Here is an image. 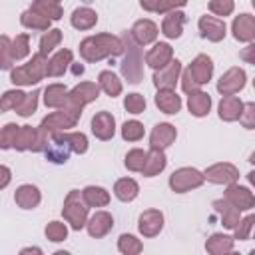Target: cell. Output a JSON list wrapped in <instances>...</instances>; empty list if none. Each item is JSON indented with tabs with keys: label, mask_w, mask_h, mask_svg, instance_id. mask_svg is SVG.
<instances>
[{
	"label": "cell",
	"mask_w": 255,
	"mask_h": 255,
	"mask_svg": "<svg viewBox=\"0 0 255 255\" xmlns=\"http://www.w3.org/2000/svg\"><path fill=\"white\" fill-rule=\"evenodd\" d=\"M175 139V128L169 124H159L153 128L151 131V147L153 149H163L167 145H171V141Z\"/></svg>",
	"instance_id": "obj_19"
},
{
	"label": "cell",
	"mask_w": 255,
	"mask_h": 255,
	"mask_svg": "<svg viewBox=\"0 0 255 255\" xmlns=\"http://www.w3.org/2000/svg\"><path fill=\"white\" fill-rule=\"evenodd\" d=\"M70 151H74V149H72V145L66 141V137H64L62 131H56V133L50 135V143H48V147H46V157H48L50 161H54V163H64V161H68Z\"/></svg>",
	"instance_id": "obj_7"
},
{
	"label": "cell",
	"mask_w": 255,
	"mask_h": 255,
	"mask_svg": "<svg viewBox=\"0 0 255 255\" xmlns=\"http://www.w3.org/2000/svg\"><path fill=\"white\" fill-rule=\"evenodd\" d=\"M80 114H82V110L72 108V106L60 108V112H54V114L46 116V118L42 120V124H40V128H38V129L42 131V135L50 137V135H52V133H56V131H62V129L74 128V126H76V122H78V118H80Z\"/></svg>",
	"instance_id": "obj_3"
},
{
	"label": "cell",
	"mask_w": 255,
	"mask_h": 255,
	"mask_svg": "<svg viewBox=\"0 0 255 255\" xmlns=\"http://www.w3.org/2000/svg\"><path fill=\"white\" fill-rule=\"evenodd\" d=\"M239 120H241L243 128H247V129H253L255 128V104L253 102H249V104L243 106V112H241Z\"/></svg>",
	"instance_id": "obj_51"
},
{
	"label": "cell",
	"mask_w": 255,
	"mask_h": 255,
	"mask_svg": "<svg viewBox=\"0 0 255 255\" xmlns=\"http://www.w3.org/2000/svg\"><path fill=\"white\" fill-rule=\"evenodd\" d=\"M100 88H102L108 96H112V98L122 92V84H120L118 76H116L114 72H108V70L100 74Z\"/></svg>",
	"instance_id": "obj_36"
},
{
	"label": "cell",
	"mask_w": 255,
	"mask_h": 255,
	"mask_svg": "<svg viewBox=\"0 0 255 255\" xmlns=\"http://www.w3.org/2000/svg\"><path fill=\"white\" fill-rule=\"evenodd\" d=\"M88 203L84 201V195L76 189H72L64 201V217L72 223L74 229H82L86 223V215H88Z\"/></svg>",
	"instance_id": "obj_5"
},
{
	"label": "cell",
	"mask_w": 255,
	"mask_h": 255,
	"mask_svg": "<svg viewBox=\"0 0 255 255\" xmlns=\"http://www.w3.org/2000/svg\"><path fill=\"white\" fill-rule=\"evenodd\" d=\"M46 70H48L46 56L38 52L36 56H32V60H30L28 64L14 68L12 74H10V80H12L14 84H20V86H32V84L40 82L44 76H48Z\"/></svg>",
	"instance_id": "obj_2"
},
{
	"label": "cell",
	"mask_w": 255,
	"mask_h": 255,
	"mask_svg": "<svg viewBox=\"0 0 255 255\" xmlns=\"http://www.w3.org/2000/svg\"><path fill=\"white\" fill-rule=\"evenodd\" d=\"M62 40V32L60 30H48V34L40 40V54H50Z\"/></svg>",
	"instance_id": "obj_40"
},
{
	"label": "cell",
	"mask_w": 255,
	"mask_h": 255,
	"mask_svg": "<svg viewBox=\"0 0 255 255\" xmlns=\"http://www.w3.org/2000/svg\"><path fill=\"white\" fill-rule=\"evenodd\" d=\"M64 137H66V141L72 145V149H74L76 153H84V151L88 149V139H86V135H84L82 131L64 133Z\"/></svg>",
	"instance_id": "obj_45"
},
{
	"label": "cell",
	"mask_w": 255,
	"mask_h": 255,
	"mask_svg": "<svg viewBox=\"0 0 255 255\" xmlns=\"http://www.w3.org/2000/svg\"><path fill=\"white\" fill-rule=\"evenodd\" d=\"M233 36L239 42H249L255 38V18L249 14H241L233 20Z\"/></svg>",
	"instance_id": "obj_15"
},
{
	"label": "cell",
	"mask_w": 255,
	"mask_h": 255,
	"mask_svg": "<svg viewBox=\"0 0 255 255\" xmlns=\"http://www.w3.org/2000/svg\"><path fill=\"white\" fill-rule=\"evenodd\" d=\"M14 199L22 209H32L40 203V191L34 185H20L14 193Z\"/></svg>",
	"instance_id": "obj_24"
},
{
	"label": "cell",
	"mask_w": 255,
	"mask_h": 255,
	"mask_svg": "<svg viewBox=\"0 0 255 255\" xmlns=\"http://www.w3.org/2000/svg\"><path fill=\"white\" fill-rule=\"evenodd\" d=\"M2 68H10L14 58H12V40L8 36H2Z\"/></svg>",
	"instance_id": "obj_52"
},
{
	"label": "cell",
	"mask_w": 255,
	"mask_h": 255,
	"mask_svg": "<svg viewBox=\"0 0 255 255\" xmlns=\"http://www.w3.org/2000/svg\"><path fill=\"white\" fill-rule=\"evenodd\" d=\"M247 179H249V181H251V183L255 185V171H251V173H247Z\"/></svg>",
	"instance_id": "obj_58"
},
{
	"label": "cell",
	"mask_w": 255,
	"mask_h": 255,
	"mask_svg": "<svg viewBox=\"0 0 255 255\" xmlns=\"http://www.w3.org/2000/svg\"><path fill=\"white\" fill-rule=\"evenodd\" d=\"M66 235H68V229H66V225L60 223V221H52V223L46 227V237H48L50 241H62V239H66Z\"/></svg>",
	"instance_id": "obj_48"
},
{
	"label": "cell",
	"mask_w": 255,
	"mask_h": 255,
	"mask_svg": "<svg viewBox=\"0 0 255 255\" xmlns=\"http://www.w3.org/2000/svg\"><path fill=\"white\" fill-rule=\"evenodd\" d=\"M171 56H173L171 46H167V44H155V46L147 52L145 62H147V66H151V68H163L165 64L171 62Z\"/></svg>",
	"instance_id": "obj_21"
},
{
	"label": "cell",
	"mask_w": 255,
	"mask_h": 255,
	"mask_svg": "<svg viewBox=\"0 0 255 255\" xmlns=\"http://www.w3.org/2000/svg\"><path fill=\"white\" fill-rule=\"evenodd\" d=\"M28 42H30V36L28 34H20V36H16L14 40H12V58H14V62L16 60H22L24 56H28Z\"/></svg>",
	"instance_id": "obj_41"
},
{
	"label": "cell",
	"mask_w": 255,
	"mask_h": 255,
	"mask_svg": "<svg viewBox=\"0 0 255 255\" xmlns=\"http://www.w3.org/2000/svg\"><path fill=\"white\" fill-rule=\"evenodd\" d=\"M225 199L229 203H233L239 211L251 209L255 205V195L247 187H239V185H229L227 191H225Z\"/></svg>",
	"instance_id": "obj_12"
},
{
	"label": "cell",
	"mask_w": 255,
	"mask_h": 255,
	"mask_svg": "<svg viewBox=\"0 0 255 255\" xmlns=\"http://www.w3.org/2000/svg\"><path fill=\"white\" fill-rule=\"evenodd\" d=\"M163 167H165V155H163V149H153V147H151V151L147 153V159H145V165H143L141 173L147 175V177H151V175L159 173Z\"/></svg>",
	"instance_id": "obj_29"
},
{
	"label": "cell",
	"mask_w": 255,
	"mask_h": 255,
	"mask_svg": "<svg viewBox=\"0 0 255 255\" xmlns=\"http://www.w3.org/2000/svg\"><path fill=\"white\" fill-rule=\"evenodd\" d=\"M122 135H124V139H128V141H137V139L143 137V126H141L139 122H135V120L126 122L124 128H122Z\"/></svg>",
	"instance_id": "obj_42"
},
{
	"label": "cell",
	"mask_w": 255,
	"mask_h": 255,
	"mask_svg": "<svg viewBox=\"0 0 255 255\" xmlns=\"http://www.w3.org/2000/svg\"><path fill=\"white\" fill-rule=\"evenodd\" d=\"M183 82H181V86H183V92H187V94H193V92H199V84L193 80V76L189 74V70H185L183 72V78H181Z\"/></svg>",
	"instance_id": "obj_53"
},
{
	"label": "cell",
	"mask_w": 255,
	"mask_h": 255,
	"mask_svg": "<svg viewBox=\"0 0 255 255\" xmlns=\"http://www.w3.org/2000/svg\"><path fill=\"white\" fill-rule=\"evenodd\" d=\"M187 0H163V6H161V14L163 12H171V10H175L177 6H183Z\"/></svg>",
	"instance_id": "obj_56"
},
{
	"label": "cell",
	"mask_w": 255,
	"mask_h": 255,
	"mask_svg": "<svg viewBox=\"0 0 255 255\" xmlns=\"http://www.w3.org/2000/svg\"><path fill=\"white\" fill-rule=\"evenodd\" d=\"M205 247H207V251H211V253H227V251L233 249V239H231L229 235L217 233V235H213V237L207 241Z\"/></svg>",
	"instance_id": "obj_37"
},
{
	"label": "cell",
	"mask_w": 255,
	"mask_h": 255,
	"mask_svg": "<svg viewBox=\"0 0 255 255\" xmlns=\"http://www.w3.org/2000/svg\"><path fill=\"white\" fill-rule=\"evenodd\" d=\"M205 175L199 173L197 169L193 167H181L177 171H173V175L169 177V185L173 191L177 193H183V191H189L191 187H199L203 183Z\"/></svg>",
	"instance_id": "obj_6"
},
{
	"label": "cell",
	"mask_w": 255,
	"mask_h": 255,
	"mask_svg": "<svg viewBox=\"0 0 255 255\" xmlns=\"http://www.w3.org/2000/svg\"><path fill=\"white\" fill-rule=\"evenodd\" d=\"M253 88H255V80H253Z\"/></svg>",
	"instance_id": "obj_60"
},
{
	"label": "cell",
	"mask_w": 255,
	"mask_h": 255,
	"mask_svg": "<svg viewBox=\"0 0 255 255\" xmlns=\"http://www.w3.org/2000/svg\"><path fill=\"white\" fill-rule=\"evenodd\" d=\"M243 112V104L237 96H223L221 104H219V116L221 120L225 122H233V120H239Z\"/></svg>",
	"instance_id": "obj_22"
},
{
	"label": "cell",
	"mask_w": 255,
	"mask_h": 255,
	"mask_svg": "<svg viewBox=\"0 0 255 255\" xmlns=\"http://www.w3.org/2000/svg\"><path fill=\"white\" fill-rule=\"evenodd\" d=\"M209 108H211V100H209V96L205 92H193L189 96V112L193 116L201 118V116H205L209 112Z\"/></svg>",
	"instance_id": "obj_33"
},
{
	"label": "cell",
	"mask_w": 255,
	"mask_h": 255,
	"mask_svg": "<svg viewBox=\"0 0 255 255\" xmlns=\"http://www.w3.org/2000/svg\"><path fill=\"white\" fill-rule=\"evenodd\" d=\"M124 46L128 48L126 52V58L122 62V74L128 78V82L131 84H137L141 80V64H143V58L139 54V48H137V42L131 40V36H124Z\"/></svg>",
	"instance_id": "obj_4"
},
{
	"label": "cell",
	"mask_w": 255,
	"mask_h": 255,
	"mask_svg": "<svg viewBox=\"0 0 255 255\" xmlns=\"http://www.w3.org/2000/svg\"><path fill=\"white\" fill-rule=\"evenodd\" d=\"M209 10L217 16H227L233 12V0H211Z\"/></svg>",
	"instance_id": "obj_50"
},
{
	"label": "cell",
	"mask_w": 255,
	"mask_h": 255,
	"mask_svg": "<svg viewBox=\"0 0 255 255\" xmlns=\"http://www.w3.org/2000/svg\"><path fill=\"white\" fill-rule=\"evenodd\" d=\"M70 62H72V52H70V50H60V52H56V54L52 56V60L48 62L46 74H48V76H62Z\"/></svg>",
	"instance_id": "obj_28"
},
{
	"label": "cell",
	"mask_w": 255,
	"mask_h": 255,
	"mask_svg": "<svg viewBox=\"0 0 255 255\" xmlns=\"http://www.w3.org/2000/svg\"><path fill=\"white\" fill-rule=\"evenodd\" d=\"M100 94V88L92 82H82L80 86H76L72 92H70V100H68V106L72 108H78L82 110L88 102H94Z\"/></svg>",
	"instance_id": "obj_8"
},
{
	"label": "cell",
	"mask_w": 255,
	"mask_h": 255,
	"mask_svg": "<svg viewBox=\"0 0 255 255\" xmlns=\"http://www.w3.org/2000/svg\"><path fill=\"white\" fill-rule=\"evenodd\" d=\"M18 131H20V126H16V124H8V126L2 129V133H0V145H2L4 149L14 147L16 137H18Z\"/></svg>",
	"instance_id": "obj_44"
},
{
	"label": "cell",
	"mask_w": 255,
	"mask_h": 255,
	"mask_svg": "<svg viewBox=\"0 0 255 255\" xmlns=\"http://www.w3.org/2000/svg\"><path fill=\"white\" fill-rule=\"evenodd\" d=\"M243 86H245V72H243L241 68H231V70H227V72L221 76V80H219V84H217V90H219L223 96H233V94H237Z\"/></svg>",
	"instance_id": "obj_9"
},
{
	"label": "cell",
	"mask_w": 255,
	"mask_h": 255,
	"mask_svg": "<svg viewBox=\"0 0 255 255\" xmlns=\"http://www.w3.org/2000/svg\"><path fill=\"white\" fill-rule=\"evenodd\" d=\"M24 98H26L24 92H20V90H10V92H6V94L2 96L0 108H2L4 112H8V110H18V106L24 102Z\"/></svg>",
	"instance_id": "obj_38"
},
{
	"label": "cell",
	"mask_w": 255,
	"mask_h": 255,
	"mask_svg": "<svg viewBox=\"0 0 255 255\" xmlns=\"http://www.w3.org/2000/svg\"><path fill=\"white\" fill-rule=\"evenodd\" d=\"M145 159H147V153L143 149H131L128 155H126V165L128 169L131 171H141L143 165H145Z\"/></svg>",
	"instance_id": "obj_39"
},
{
	"label": "cell",
	"mask_w": 255,
	"mask_h": 255,
	"mask_svg": "<svg viewBox=\"0 0 255 255\" xmlns=\"http://www.w3.org/2000/svg\"><path fill=\"white\" fill-rule=\"evenodd\" d=\"M137 191H139V187H137V183H135L131 177L118 179V181H116V187H114L116 197L122 199V201H131V199L137 195Z\"/></svg>",
	"instance_id": "obj_32"
},
{
	"label": "cell",
	"mask_w": 255,
	"mask_h": 255,
	"mask_svg": "<svg viewBox=\"0 0 255 255\" xmlns=\"http://www.w3.org/2000/svg\"><path fill=\"white\" fill-rule=\"evenodd\" d=\"M189 70V74L193 76V80L199 84V86H203L205 82H209V78H211V72H213V64H211V60L207 58V56H197L193 62H191V66L187 68Z\"/></svg>",
	"instance_id": "obj_18"
},
{
	"label": "cell",
	"mask_w": 255,
	"mask_h": 255,
	"mask_svg": "<svg viewBox=\"0 0 255 255\" xmlns=\"http://www.w3.org/2000/svg\"><path fill=\"white\" fill-rule=\"evenodd\" d=\"M249 161H251V163H255V151L251 153V157H249Z\"/></svg>",
	"instance_id": "obj_59"
},
{
	"label": "cell",
	"mask_w": 255,
	"mask_h": 255,
	"mask_svg": "<svg viewBox=\"0 0 255 255\" xmlns=\"http://www.w3.org/2000/svg\"><path fill=\"white\" fill-rule=\"evenodd\" d=\"M96 22H98V16L90 8H78L72 14V26L78 28V30H90Z\"/></svg>",
	"instance_id": "obj_31"
},
{
	"label": "cell",
	"mask_w": 255,
	"mask_h": 255,
	"mask_svg": "<svg viewBox=\"0 0 255 255\" xmlns=\"http://www.w3.org/2000/svg\"><path fill=\"white\" fill-rule=\"evenodd\" d=\"M36 106H38V92H32V94H26V98H24V102L18 106V114L20 116H24V118H28L30 114H34L36 112Z\"/></svg>",
	"instance_id": "obj_46"
},
{
	"label": "cell",
	"mask_w": 255,
	"mask_h": 255,
	"mask_svg": "<svg viewBox=\"0 0 255 255\" xmlns=\"http://www.w3.org/2000/svg\"><path fill=\"white\" fill-rule=\"evenodd\" d=\"M32 10L50 18V20H58L62 18V8H60V0H34Z\"/></svg>",
	"instance_id": "obj_30"
},
{
	"label": "cell",
	"mask_w": 255,
	"mask_h": 255,
	"mask_svg": "<svg viewBox=\"0 0 255 255\" xmlns=\"http://www.w3.org/2000/svg\"><path fill=\"white\" fill-rule=\"evenodd\" d=\"M157 36V26L151 22V20H137L131 28V38L139 44V46H145L149 42H153Z\"/></svg>",
	"instance_id": "obj_16"
},
{
	"label": "cell",
	"mask_w": 255,
	"mask_h": 255,
	"mask_svg": "<svg viewBox=\"0 0 255 255\" xmlns=\"http://www.w3.org/2000/svg\"><path fill=\"white\" fill-rule=\"evenodd\" d=\"M118 247H120L122 253H128V255H129V253H139V251H141V243H139L133 235H122Z\"/></svg>",
	"instance_id": "obj_47"
},
{
	"label": "cell",
	"mask_w": 255,
	"mask_h": 255,
	"mask_svg": "<svg viewBox=\"0 0 255 255\" xmlns=\"http://www.w3.org/2000/svg\"><path fill=\"white\" fill-rule=\"evenodd\" d=\"M141 6L149 12H161V6H163V0H141Z\"/></svg>",
	"instance_id": "obj_55"
},
{
	"label": "cell",
	"mask_w": 255,
	"mask_h": 255,
	"mask_svg": "<svg viewBox=\"0 0 255 255\" xmlns=\"http://www.w3.org/2000/svg\"><path fill=\"white\" fill-rule=\"evenodd\" d=\"M124 50V42L112 34H98L90 36L80 44V54L88 62H98L108 56H116Z\"/></svg>",
	"instance_id": "obj_1"
},
{
	"label": "cell",
	"mask_w": 255,
	"mask_h": 255,
	"mask_svg": "<svg viewBox=\"0 0 255 255\" xmlns=\"http://www.w3.org/2000/svg\"><path fill=\"white\" fill-rule=\"evenodd\" d=\"M155 104L161 112L165 114H177L179 108H181V100L179 96L173 92V90H167V88H161L155 96Z\"/></svg>",
	"instance_id": "obj_20"
},
{
	"label": "cell",
	"mask_w": 255,
	"mask_h": 255,
	"mask_svg": "<svg viewBox=\"0 0 255 255\" xmlns=\"http://www.w3.org/2000/svg\"><path fill=\"white\" fill-rule=\"evenodd\" d=\"M112 225H114L112 215L106 213V211H98V213L90 219V223H88V233H90L92 237H104V235L112 229Z\"/></svg>",
	"instance_id": "obj_25"
},
{
	"label": "cell",
	"mask_w": 255,
	"mask_h": 255,
	"mask_svg": "<svg viewBox=\"0 0 255 255\" xmlns=\"http://www.w3.org/2000/svg\"><path fill=\"white\" fill-rule=\"evenodd\" d=\"M199 30H201V36L211 42H219L225 38V22L215 16H201Z\"/></svg>",
	"instance_id": "obj_11"
},
{
	"label": "cell",
	"mask_w": 255,
	"mask_h": 255,
	"mask_svg": "<svg viewBox=\"0 0 255 255\" xmlns=\"http://www.w3.org/2000/svg\"><path fill=\"white\" fill-rule=\"evenodd\" d=\"M239 58L245 60V62H249V64H255V44H249L247 48H243L239 52Z\"/></svg>",
	"instance_id": "obj_54"
},
{
	"label": "cell",
	"mask_w": 255,
	"mask_h": 255,
	"mask_svg": "<svg viewBox=\"0 0 255 255\" xmlns=\"http://www.w3.org/2000/svg\"><path fill=\"white\" fill-rule=\"evenodd\" d=\"M82 195H84V201L90 207H102V205H108V201H110V195H108V191L104 187L90 185V187H86L82 191Z\"/></svg>",
	"instance_id": "obj_34"
},
{
	"label": "cell",
	"mask_w": 255,
	"mask_h": 255,
	"mask_svg": "<svg viewBox=\"0 0 255 255\" xmlns=\"http://www.w3.org/2000/svg\"><path fill=\"white\" fill-rule=\"evenodd\" d=\"M20 22H22L26 28H32V30H48V28H50V18H46V16H42V14H38V12H34L32 8L22 14Z\"/></svg>",
	"instance_id": "obj_35"
},
{
	"label": "cell",
	"mask_w": 255,
	"mask_h": 255,
	"mask_svg": "<svg viewBox=\"0 0 255 255\" xmlns=\"http://www.w3.org/2000/svg\"><path fill=\"white\" fill-rule=\"evenodd\" d=\"M235 237H237V239H255V215L245 217V219L237 225Z\"/></svg>",
	"instance_id": "obj_43"
},
{
	"label": "cell",
	"mask_w": 255,
	"mask_h": 255,
	"mask_svg": "<svg viewBox=\"0 0 255 255\" xmlns=\"http://www.w3.org/2000/svg\"><path fill=\"white\" fill-rule=\"evenodd\" d=\"M0 171H2V183H0V187H6V185H8V181H10V169H8L6 165H2V167H0Z\"/></svg>",
	"instance_id": "obj_57"
},
{
	"label": "cell",
	"mask_w": 255,
	"mask_h": 255,
	"mask_svg": "<svg viewBox=\"0 0 255 255\" xmlns=\"http://www.w3.org/2000/svg\"><path fill=\"white\" fill-rule=\"evenodd\" d=\"M203 175H205V179H209L213 183H231L239 177V171L231 163H215Z\"/></svg>",
	"instance_id": "obj_13"
},
{
	"label": "cell",
	"mask_w": 255,
	"mask_h": 255,
	"mask_svg": "<svg viewBox=\"0 0 255 255\" xmlns=\"http://www.w3.org/2000/svg\"><path fill=\"white\" fill-rule=\"evenodd\" d=\"M44 94H46V96H44L46 106H50V108H66V106H68L70 94H68V90H66L62 84H52V86H48Z\"/></svg>",
	"instance_id": "obj_23"
},
{
	"label": "cell",
	"mask_w": 255,
	"mask_h": 255,
	"mask_svg": "<svg viewBox=\"0 0 255 255\" xmlns=\"http://www.w3.org/2000/svg\"><path fill=\"white\" fill-rule=\"evenodd\" d=\"M179 72H181V64L177 60H171L169 64H165L163 68H159V72H155L153 76V84L161 90V88H167V90H173L177 78H179Z\"/></svg>",
	"instance_id": "obj_10"
},
{
	"label": "cell",
	"mask_w": 255,
	"mask_h": 255,
	"mask_svg": "<svg viewBox=\"0 0 255 255\" xmlns=\"http://www.w3.org/2000/svg\"><path fill=\"white\" fill-rule=\"evenodd\" d=\"M114 126H116V120L110 112H100L92 118V131L100 139H110L114 135V129H116Z\"/></svg>",
	"instance_id": "obj_14"
},
{
	"label": "cell",
	"mask_w": 255,
	"mask_h": 255,
	"mask_svg": "<svg viewBox=\"0 0 255 255\" xmlns=\"http://www.w3.org/2000/svg\"><path fill=\"white\" fill-rule=\"evenodd\" d=\"M124 106H126V110L131 112V114H141V112L145 110V100H143V96H139V94H129V96L126 98Z\"/></svg>",
	"instance_id": "obj_49"
},
{
	"label": "cell",
	"mask_w": 255,
	"mask_h": 255,
	"mask_svg": "<svg viewBox=\"0 0 255 255\" xmlns=\"http://www.w3.org/2000/svg\"><path fill=\"white\" fill-rule=\"evenodd\" d=\"M163 225V215L155 209H147L139 215V231L145 237H153Z\"/></svg>",
	"instance_id": "obj_17"
},
{
	"label": "cell",
	"mask_w": 255,
	"mask_h": 255,
	"mask_svg": "<svg viewBox=\"0 0 255 255\" xmlns=\"http://www.w3.org/2000/svg\"><path fill=\"white\" fill-rule=\"evenodd\" d=\"M185 24V16L177 10H171L167 12V16L163 18V24H161V30L167 38H179L181 36V28Z\"/></svg>",
	"instance_id": "obj_26"
},
{
	"label": "cell",
	"mask_w": 255,
	"mask_h": 255,
	"mask_svg": "<svg viewBox=\"0 0 255 255\" xmlns=\"http://www.w3.org/2000/svg\"><path fill=\"white\" fill-rule=\"evenodd\" d=\"M253 6H255V0H253Z\"/></svg>",
	"instance_id": "obj_61"
},
{
	"label": "cell",
	"mask_w": 255,
	"mask_h": 255,
	"mask_svg": "<svg viewBox=\"0 0 255 255\" xmlns=\"http://www.w3.org/2000/svg\"><path fill=\"white\" fill-rule=\"evenodd\" d=\"M213 207L221 213V219H223L225 227H229V229L237 227V223H239V209L233 203H229L227 199H217V201H213Z\"/></svg>",
	"instance_id": "obj_27"
}]
</instances>
